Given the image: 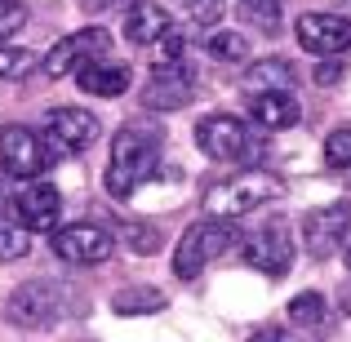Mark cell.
<instances>
[{
	"label": "cell",
	"mask_w": 351,
	"mask_h": 342,
	"mask_svg": "<svg viewBox=\"0 0 351 342\" xmlns=\"http://www.w3.org/2000/svg\"><path fill=\"white\" fill-rule=\"evenodd\" d=\"M76 85L85 89V94H94V98H120L129 85H134V71H129L125 62H116V58H94V62H85V67L76 71Z\"/></svg>",
	"instance_id": "15"
},
{
	"label": "cell",
	"mask_w": 351,
	"mask_h": 342,
	"mask_svg": "<svg viewBox=\"0 0 351 342\" xmlns=\"http://www.w3.org/2000/svg\"><path fill=\"white\" fill-rule=\"evenodd\" d=\"M285 196V182L276 178V173L267 169H240L232 178H218L214 187L205 191V218H223V223H232V218H245L254 214V209L271 205V200Z\"/></svg>",
	"instance_id": "2"
},
{
	"label": "cell",
	"mask_w": 351,
	"mask_h": 342,
	"mask_svg": "<svg viewBox=\"0 0 351 342\" xmlns=\"http://www.w3.org/2000/svg\"><path fill=\"white\" fill-rule=\"evenodd\" d=\"M236 245H240V231L232 223H223V218H200V223H191L182 231L178 249H173V276H178V280H196L218 254H227V249H236Z\"/></svg>",
	"instance_id": "3"
},
{
	"label": "cell",
	"mask_w": 351,
	"mask_h": 342,
	"mask_svg": "<svg viewBox=\"0 0 351 342\" xmlns=\"http://www.w3.org/2000/svg\"><path fill=\"white\" fill-rule=\"evenodd\" d=\"M40 67L36 49H18V45H0V80H23Z\"/></svg>",
	"instance_id": "20"
},
{
	"label": "cell",
	"mask_w": 351,
	"mask_h": 342,
	"mask_svg": "<svg viewBox=\"0 0 351 342\" xmlns=\"http://www.w3.org/2000/svg\"><path fill=\"white\" fill-rule=\"evenodd\" d=\"M112 307L120 311V316H143V311H160L165 307V293L156 289H125L112 298Z\"/></svg>",
	"instance_id": "21"
},
{
	"label": "cell",
	"mask_w": 351,
	"mask_h": 342,
	"mask_svg": "<svg viewBox=\"0 0 351 342\" xmlns=\"http://www.w3.org/2000/svg\"><path fill=\"white\" fill-rule=\"evenodd\" d=\"M347 236H351V200H334V205L311 209V214L302 218V240H307L311 258L338 254Z\"/></svg>",
	"instance_id": "10"
},
{
	"label": "cell",
	"mask_w": 351,
	"mask_h": 342,
	"mask_svg": "<svg viewBox=\"0 0 351 342\" xmlns=\"http://www.w3.org/2000/svg\"><path fill=\"white\" fill-rule=\"evenodd\" d=\"M338 76H343V67H338L334 58H325V62L316 67V76H311V80H316V85H338Z\"/></svg>",
	"instance_id": "29"
},
{
	"label": "cell",
	"mask_w": 351,
	"mask_h": 342,
	"mask_svg": "<svg viewBox=\"0 0 351 342\" xmlns=\"http://www.w3.org/2000/svg\"><path fill=\"white\" fill-rule=\"evenodd\" d=\"M129 240H134V249H156V245H160V231H152V227H129Z\"/></svg>",
	"instance_id": "28"
},
{
	"label": "cell",
	"mask_w": 351,
	"mask_h": 342,
	"mask_svg": "<svg viewBox=\"0 0 351 342\" xmlns=\"http://www.w3.org/2000/svg\"><path fill=\"white\" fill-rule=\"evenodd\" d=\"M116 249L112 231H103L98 223H71V227H53V254L62 262H76V267H98L107 262Z\"/></svg>",
	"instance_id": "8"
},
{
	"label": "cell",
	"mask_w": 351,
	"mask_h": 342,
	"mask_svg": "<svg viewBox=\"0 0 351 342\" xmlns=\"http://www.w3.org/2000/svg\"><path fill=\"white\" fill-rule=\"evenodd\" d=\"M45 143H49L53 156H71V151H85L89 143L98 138V120L80 107H53L45 116Z\"/></svg>",
	"instance_id": "11"
},
{
	"label": "cell",
	"mask_w": 351,
	"mask_h": 342,
	"mask_svg": "<svg viewBox=\"0 0 351 342\" xmlns=\"http://www.w3.org/2000/svg\"><path fill=\"white\" fill-rule=\"evenodd\" d=\"M205 49H209V58H218V62H240L249 53V40L240 32H214L205 40Z\"/></svg>",
	"instance_id": "22"
},
{
	"label": "cell",
	"mask_w": 351,
	"mask_h": 342,
	"mask_svg": "<svg viewBox=\"0 0 351 342\" xmlns=\"http://www.w3.org/2000/svg\"><path fill=\"white\" fill-rule=\"evenodd\" d=\"M245 5H249V14L271 18V23H276V5H280V0H245Z\"/></svg>",
	"instance_id": "30"
},
{
	"label": "cell",
	"mask_w": 351,
	"mask_h": 342,
	"mask_svg": "<svg viewBox=\"0 0 351 342\" xmlns=\"http://www.w3.org/2000/svg\"><path fill=\"white\" fill-rule=\"evenodd\" d=\"M325 164L329 169H351V125L334 129V134L325 138Z\"/></svg>",
	"instance_id": "25"
},
{
	"label": "cell",
	"mask_w": 351,
	"mask_h": 342,
	"mask_svg": "<svg viewBox=\"0 0 351 342\" xmlns=\"http://www.w3.org/2000/svg\"><path fill=\"white\" fill-rule=\"evenodd\" d=\"M67 311V298L53 280H27L5 298V320L14 329H53Z\"/></svg>",
	"instance_id": "5"
},
{
	"label": "cell",
	"mask_w": 351,
	"mask_h": 342,
	"mask_svg": "<svg viewBox=\"0 0 351 342\" xmlns=\"http://www.w3.org/2000/svg\"><path fill=\"white\" fill-rule=\"evenodd\" d=\"M27 249H32V231L0 209V262H18L27 258Z\"/></svg>",
	"instance_id": "19"
},
{
	"label": "cell",
	"mask_w": 351,
	"mask_h": 342,
	"mask_svg": "<svg viewBox=\"0 0 351 342\" xmlns=\"http://www.w3.org/2000/svg\"><path fill=\"white\" fill-rule=\"evenodd\" d=\"M9 5H23V0H0V9H9Z\"/></svg>",
	"instance_id": "32"
},
{
	"label": "cell",
	"mask_w": 351,
	"mask_h": 342,
	"mask_svg": "<svg viewBox=\"0 0 351 342\" xmlns=\"http://www.w3.org/2000/svg\"><path fill=\"white\" fill-rule=\"evenodd\" d=\"M223 0H187V14H191V23L196 27H214L218 18H223Z\"/></svg>",
	"instance_id": "26"
},
{
	"label": "cell",
	"mask_w": 351,
	"mask_h": 342,
	"mask_svg": "<svg viewBox=\"0 0 351 342\" xmlns=\"http://www.w3.org/2000/svg\"><path fill=\"white\" fill-rule=\"evenodd\" d=\"M49 160H53V151L36 129H27V125L0 129V169L9 178H40L49 169Z\"/></svg>",
	"instance_id": "6"
},
{
	"label": "cell",
	"mask_w": 351,
	"mask_h": 342,
	"mask_svg": "<svg viewBox=\"0 0 351 342\" xmlns=\"http://www.w3.org/2000/svg\"><path fill=\"white\" fill-rule=\"evenodd\" d=\"M156 160H160V129L147 125V120H134V125L116 129L112 138V156H107V173L103 187L112 200H129L138 191V182L152 178Z\"/></svg>",
	"instance_id": "1"
},
{
	"label": "cell",
	"mask_w": 351,
	"mask_h": 342,
	"mask_svg": "<svg viewBox=\"0 0 351 342\" xmlns=\"http://www.w3.org/2000/svg\"><path fill=\"white\" fill-rule=\"evenodd\" d=\"M347 271H351V245H347Z\"/></svg>",
	"instance_id": "33"
},
{
	"label": "cell",
	"mask_w": 351,
	"mask_h": 342,
	"mask_svg": "<svg viewBox=\"0 0 351 342\" xmlns=\"http://www.w3.org/2000/svg\"><path fill=\"white\" fill-rule=\"evenodd\" d=\"M245 262L263 276H285L293 267V236L285 223H267L245 240Z\"/></svg>",
	"instance_id": "12"
},
{
	"label": "cell",
	"mask_w": 351,
	"mask_h": 342,
	"mask_svg": "<svg viewBox=\"0 0 351 342\" xmlns=\"http://www.w3.org/2000/svg\"><path fill=\"white\" fill-rule=\"evenodd\" d=\"M0 200H5V182H0Z\"/></svg>",
	"instance_id": "34"
},
{
	"label": "cell",
	"mask_w": 351,
	"mask_h": 342,
	"mask_svg": "<svg viewBox=\"0 0 351 342\" xmlns=\"http://www.w3.org/2000/svg\"><path fill=\"white\" fill-rule=\"evenodd\" d=\"M293 85V67L285 58H258L254 67L245 71V89L249 94H276V89Z\"/></svg>",
	"instance_id": "18"
},
{
	"label": "cell",
	"mask_w": 351,
	"mask_h": 342,
	"mask_svg": "<svg viewBox=\"0 0 351 342\" xmlns=\"http://www.w3.org/2000/svg\"><path fill=\"white\" fill-rule=\"evenodd\" d=\"M103 5H120V0H103Z\"/></svg>",
	"instance_id": "35"
},
{
	"label": "cell",
	"mask_w": 351,
	"mask_h": 342,
	"mask_svg": "<svg viewBox=\"0 0 351 342\" xmlns=\"http://www.w3.org/2000/svg\"><path fill=\"white\" fill-rule=\"evenodd\" d=\"M249 342H289V338H285L280 329H263V334H254Z\"/></svg>",
	"instance_id": "31"
},
{
	"label": "cell",
	"mask_w": 351,
	"mask_h": 342,
	"mask_svg": "<svg viewBox=\"0 0 351 342\" xmlns=\"http://www.w3.org/2000/svg\"><path fill=\"white\" fill-rule=\"evenodd\" d=\"M254 125H263V129H293L302 120V107H298V98L289 94V89H276V94H254Z\"/></svg>",
	"instance_id": "16"
},
{
	"label": "cell",
	"mask_w": 351,
	"mask_h": 342,
	"mask_svg": "<svg viewBox=\"0 0 351 342\" xmlns=\"http://www.w3.org/2000/svg\"><path fill=\"white\" fill-rule=\"evenodd\" d=\"M27 23V9L23 5H9V9H0V45L9 40V36L18 32V27Z\"/></svg>",
	"instance_id": "27"
},
{
	"label": "cell",
	"mask_w": 351,
	"mask_h": 342,
	"mask_svg": "<svg viewBox=\"0 0 351 342\" xmlns=\"http://www.w3.org/2000/svg\"><path fill=\"white\" fill-rule=\"evenodd\" d=\"M293 36L316 58H343L351 49V18L343 14H302L293 23Z\"/></svg>",
	"instance_id": "9"
},
{
	"label": "cell",
	"mask_w": 351,
	"mask_h": 342,
	"mask_svg": "<svg viewBox=\"0 0 351 342\" xmlns=\"http://www.w3.org/2000/svg\"><path fill=\"white\" fill-rule=\"evenodd\" d=\"M191 103V71L187 62H173V67H156V76L143 89V107L147 112H173V107Z\"/></svg>",
	"instance_id": "14"
},
{
	"label": "cell",
	"mask_w": 351,
	"mask_h": 342,
	"mask_svg": "<svg viewBox=\"0 0 351 342\" xmlns=\"http://www.w3.org/2000/svg\"><path fill=\"white\" fill-rule=\"evenodd\" d=\"M196 147L209 160H227V164H254L263 156V138H254L249 125L236 116H205L196 125Z\"/></svg>",
	"instance_id": "4"
},
{
	"label": "cell",
	"mask_w": 351,
	"mask_h": 342,
	"mask_svg": "<svg viewBox=\"0 0 351 342\" xmlns=\"http://www.w3.org/2000/svg\"><path fill=\"white\" fill-rule=\"evenodd\" d=\"M58 214H62V196H58V187H49V182H32L27 191L14 196V218L27 231H53Z\"/></svg>",
	"instance_id": "13"
},
{
	"label": "cell",
	"mask_w": 351,
	"mask_h": 342,
	"mask_svg": "<svg viewBox=\"0 0 351 342\" xmlns=\"http://www.w3.org/2000/svg\"><path fill=\"white\" fill-rule=\"evenodd\" d=\"M182 53H187V40H182L173 27L160 36V40L147 45V58H152V67H173V62H182Z\"/></svg>",
	"instance_id": "23"
},
{
	"label": "cell",
	"mask_w": 351,
	"mask_h": 342,
	"mask_svg": "<svg viewBox=\"0 0 351 342\" xmlns=\"http://www.w3.org/2000/svg\"><path fill=\"white\" fill-rule=\"evenodd\" d=\"M107 49H112V36H107L103 27H85V32H76V36H62V40L40 58V71H45L49 80L76 76L85 62L107 58Z\"/></svg>",
	"instance_id": "7"
},
{
	"label": "cell",
	"mask_w": 351,
	"mask_h": 342,
	"mask_svg": "<svg viewBox=\"0 0 351 342\" xmlns=\"http://www.w3.org/2000/svg\"><path fill=\"white\" fill-rule=\"evenodd\" d=\"M320 320H325V298H320L316 289L298 293V298L289 302V325H302V329H311V325H320Z\"/></svg>",
	"instance_id": "24"
},
{
	"label": "cell",
	"mask_w": 351,
	"mask_h": 342,
	"mask_svg": "<svg viewBox=\"0 0 351 342\" xmlns=\"http://www.w3.org/2000/svg\"><path fill=\"white\" fill-rule=\"evenodd\" d=\"M169 27H173V18L165 14L160 5H147V0H143V5H129V14H125V40L147 49V45L160 40Z\"/></svg>",
	"instance_id": "17"
}]
</instances>
